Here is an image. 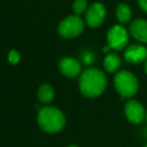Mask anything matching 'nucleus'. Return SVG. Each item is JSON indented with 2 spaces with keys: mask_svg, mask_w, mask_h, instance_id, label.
<instances>
[{
  "mask_svg": "<svg viewBox=\"0 0 147 147\" xmlns=\"http://www.w3.org/2000/svg\"><path fill=\"white\" fill-rule=\"evenodd\" d=\"M107 87V78L98 69H88L80 75L79 90L83 96L95 98L102 94Z\"/></svg>",
  "mask_w": 147,
  "mask_h": 147,
  "instance_id": "f257e3e1",
  "label": "nucleus"
},
{
  "mask_svg": "<svg viewBox=\"0 0 147 147\" xmlns=\"http://www.w3.org/2000/svg\"><path fill=\"white\" fill-rule=\"evenodd\" d=\"M37 124L42 131L49 134L58 133L66 124V118L62 111L52 106L42 107L37 114Z\"/></svg>",
  "mask_w": 147,
  "mask_h": 147,
  "instance_id": "f03ea898",
  "label": "nucleus"
},
{
  "mask_svg": "<svg viewBox=\"0 0 147 147\" xmlns=\"http://www.w3.org/2000/svg\"><path fill=\"white\" fill-rule=\"evenodd\" d=\"M114 86L123 98H131L137 93L139 83L135 76L128 71H121L114 77Z\"/></svg>",
  "mask_w": 147,
  "mask_h": 147,
  "instance_id": "7ed1b4c3",
  "label": "nucleus"
},
{
  "mask_svg": "<svg viewBox=\"0 0 147 147\" xmlns=\"http://www.w3.org/2000/svg\"><path fill=\"white\" fill-rule=\"evenodd\" d=\"M83 30V20L76 14L64 18L58 25V34L63 38H73L80 36Z\"/></svg>",
  "mask_w": 147,
  "mask_h": 147,
  "instance_id": "20e7f679",
  "label": "nucleus"
},
{
  "mask_svg": "<svg viewBox=\"0 0 147 147\" xmlns=\"http://www.w3.org/2000/svg\"><path fill=\"white\" fill-rule=\"evenodd\" d=\"M129 40L127 30L121 25H114L108 30L107 42L108 46L114 51H121L125 49Z\"/></svg>",
  "mask_w": 147,
  "mask_h": 147,
  "instance_id": "39448f33",
  "label": "nucleus"
},
{
  "mask_svg": "<svg viewBox=\"0 0 147 147\" xmlns=\"http://www.w3.org/2000/svg\"><path fill=\"white\" fill-rule=\"evenodd\" d=\"M106 17V9L102 3H93L87 9L85 14V21L90 27H98L103 23Z\"/></svg>",
  "mask_w": 147,
  "mask_h": 147,
  "instance_id": "423d86ee",
  "label": "nucleus"
},
{
  "mask_svg": "<svg viewBox=\"0 0 147 147\" xmlns=\"http://www.w3.org/2000/svg\"><path fill=\"white\" fill-rule=\"evenodd\" d=\"M58 69L63 76L67 78H75L81 74V64L78 59L70 57H64L59 59Z\"/></svg>",
  "mask_w": 147,
  "mask_h": 147,
  "instance_id": "0eeeda50",
  "label": "nucleus"
},
{
  "mask_svg": "<svg viewBox=\"0 0 147 147\" xmlns=\"http://www.w3.org/2000/svg\"><path fill=\"white\" fill-rule=\"evenodd\" d=\"M125 115L128 121L133 124H140L145 119V110L136 100H129L125 105Z\"/></svg>",
  "mask_w": 147,
  "mask_h": 147,
  "instance_id": "6e6552de",
  "label": "nucleus"
},
{
  "mask_svg": "<svg viewBox=\"0 0 147 147\" xmlns=\"http://www.w3.org/2000/svg\"><path fill=\"white\" fill-rule=\"evenodd\" d=\"M124 57L128 63H142L147 59V49L141 44H131L124 51Z\"/></svg>",
  "mask_w": 147,
  "mask_h": 147,
  "instance_id": "1a4fd4ad",
  "label": "nucleus"
},
{
  "mask_svg": "<svg viewBox=\"0 0 147 147\" xmlns=\"http://www.w3.org/2000/svg\"><path fill=\"white\" fill-rule=\"evenodd\" d=\"M130 34L138 41L147 43V20L139 18L130 24Z\"/></svg>",
  "mask_w": 147,
  "mask_h": 147,
  "instance_id": "9d476101",
  "label": "nucleus"
},
{
  "mask_svg": "<svg viewBox=\"0 0 147 147\" xmlns=\"http://www.w3.org/2000/svg\"><path fill=\"white\" fill-rule=\"evenodd\" d=\"M55 92L52 86L47 83L42 84L37 90V98L40 101V103L45 105H48L54 100Z\"/></svg>",
  "mask_w": 147,
  "mask_h": 147,
  "instance_id": "9b49d317",
  "label": "nucleus"
},
{
  "mask_svg": "<svg viewBox=\"0 0 147 147\" xmlns=\"http://www.w3.org/2000/svg\"><path fill=\"white\" fill-rule=\"evenodd\" d=\"M121 59L119 55L115 53H110L106 55V57L103 59V67L108 73H114L120 68Z\"/></svg>",
  "mask_w": 147,
  "mask_h": 147,
  "instance_id": "f8f14e48",
  "label": "nucleus"
},
{
  "mask_svg": "<svg viewBox=\"0 0 147 147\" xmlns=\"http://www.w3.org/2000/svg\"><path fill=\"white\" fill-rule=\"evenodd\" d=\"M116 16L121 23H127L131 18V9L127 4H119L116 8Z\"/></svg>",
  "mask_w": 147,
  "mask_h": 147,
  "instance_id": "ddd939ff",
  "label": "nucleus"
},
{
  "mask_svg": "<svg viewBox=\"0 0 147 147\" xmlns=\"http://www.w3.org/2000/svg\"><path fill=\"white\" fill-rule=\"evenodd\" d=\"M87 8V1L86 0H75L72 5V9L73 12L76 15H80L82 14Z\"/></svg>",
  "mask_w": 147,
  "mask_h": 147,
  "instance_id": "4468645a",
  "label": "nucleus"
},
{
  "mask_svg": "<svg viewBox=\"0 0 147 147\" xmlns=\"http://www.w3.org/2000/svg\"><path fill=\"white\" fill-rule=\"evenodd\" d=\"M7 59L11 65H17L20 62V53L16 49H11L8 53Z\"/></svg>",
  "mask_w": 147,
  "mask_h": 147,
  "instance_id": "2eb2a0df",
  "label": "nucleus"
},
{
  "mask_svg": "<svg viewBox=\"0 0 147 147\" xmlns=\"http://www.w3.org/2000/svg\"><path fill=\"white\" fill-rule=\"evenodd\" d=\"M82 59H83V62L85 64H92L94 62V55H93L92 53H85L83 55H82Z\"/></svg>",
  "mask_w": 147,
  "mask_h": 147,
  "instance_id": "dca6fc26",
  "label": "nucleus"
},
{
  "mask_svg": "<svg viewBox=\"0 0 147 147\" xmlns=\"http://www.w3.org/2000/svg\"><path fill=\"white\" fill-rule=\"evenodd\" d=\"M138 4L143 11L147 12V0H138Z\"/></svg>",
  "mask_w": 147,
  "mask_h": 147,
  "instance_id": "f3484780",
  "label": "nucleus"
},
{
  "mask_svg": "<svg viewBox=\"0 0 147 147\" xmlns=\"http://www.w3.org/2000/svg\"><path fill=\"white\" fill-rule=\"evenodd\" d=\"M144 70H145L146 74H147V59H146V63H145V67H144Z\"/></svg>",
  "mask_w": 147,
  "mask_h": 147,
  "instance_id": "a211bd4d",
  "label": "nucleus"
},
{
  "mask_svg": "<svg viewBox=\"0 0 147 147\" xmlns=\"http://www.w3.org/2000/svg\"><path fill=\"white\" fill-rule=\"evenodd\" d=\"M68 147H79V146H77V145H69Z\"/></svg>",
  "mask_w": 147,
  "mask_h": 147,
  "instance_id": "6ab92c4d",
  "label": "nucleus"
},
{
  "mask_svg": "<svg viewBox=\"0 0 147 147\" xmlns=\"http://www.w3.org/2000/svg\"><path fill=\"white\" fill-rule=\"evenodd\" d=\"M145 120H146V123H147V112H146V116H145Z\"/></svg>",
  "mask_w": 147,
  "mask_h": 147,
  "instance_id": "aec40b11",
  "label": "nucleus"
},
{
  "mask_svg": "<svg viewBox=\"0 0 147 147\" xmlns=\"http://www.w3.org/2000/svg\"><path fill=\"white\" fill-rule=\"evenodd\" d=\"M144 147H147V145H145V146H144Z\"/></svg>",
  "mask_w": 147,
  "mask_h": 147,
  "instance_id": "412c9836",
  "label": "nucleus"
}]
</instances>
